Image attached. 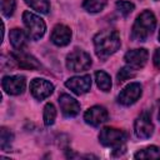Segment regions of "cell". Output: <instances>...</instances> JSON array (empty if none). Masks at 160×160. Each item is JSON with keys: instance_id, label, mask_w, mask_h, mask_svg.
<instances>
[{"instance_id": "cell-1", "label": "cell", "mask_w": 160, "mask_h": 160, "mask_svg": "<svg viewBox=\"0 0 160 160\" xmlns=\"http://www.w3.org/2000/svg\"><path fill=\"white\" fill-rule=\"evenodd\" d=\"M95 54L100 60H106L120 48V36L116 30L106 29L98 32L94 38Z\"/></svg>"}, {"instance_id": "cell-2", "label": "cell", "mask_w": 160, "mask_h": 160, "mask_svg": "<svg viewBox=\"0 0 160 160\" xmlns=\"http://www.w3.org/2000/svg\"><path fill=\"white\" fill-rule=\"evenodd\" d=\"M156 26V18L152 11L144 10L140 15H138L132 29H131V39L134 41H146V39L152 34Z\"/></svg>"}, {"instance_id": "cell-3", "label": "cell", "mask_w": 160, "mask_h": 160, "mask_svg": "<svg viewBox=\"0 0 160 160\" xmlns=\"http://www.w3.org/2000/svg\"><path fill=\"white\" fill-rule=\"evenodd\" d=\"M22 22H24V26L26 29V34H28L30 40L36 41L44 36L45 30H46V25L40 16H38L30 11H25L22 14Z\"/></svg>"}, {"instance_id": "cell-4", "label": "cell", "mask_w": 160, "mask_h": 160, "mask_svg": "<svg viewBox=\"0 0 160 160\" xmlns=\"http://www.w3.org/2000/svg\"><path fill=\"white\" fill-rule=\"evenodd\" d=\"M90 66H91V58L84 50L75 49L66 56V68L70 71L80 72L88 70Z\"/></svg>"}, {"instance_id": "cell-5", "label": "cell", "mask_w": 160, "mask_h": 160, "mask_svg": "<svg viewBox=\"0 0 160 160\" xmlns=\"http://www.w3.org/2000/svg\"><path fill=\"white\" fill-rule=\"evenodd\" d=\"M99 140L104 146L116 149V148L124 146V144L126 141V134H125V131H122L120 129L104 128V129H101V131L99 134Z\"/></svg>"}, {"instance_id": "cell-6", "label": "cell", "mask_w": 160, "mask_h": 160, "mask_svg": "<svg viewBox=\"0 0 160 160\" xmlns=\"http://www.w3.org/2000/svg\"><path fill=\"white\" fill-rule=\"evenodd\" d=\"M134 131L135 135L139 139H149L154 132V124L151 121V116L149 112L140 114L134 124Z\"/></svg>"}, {"instance_id": "cell-7", "label": "cell", "mask_w": 160, "mask_h": 160, "mask_svg": "<svg viewBox=\"0 0 160 160\" xmlns=\"http://www.w3.org/2000/svg\"><path fill=\"white\" fill-rule=\"evenodd\" d=\"M141 92L142 90L139 82H130L120 91L118 96V101L124 106H130L139 100V98L141 96Z\"/></svg>"}, {"instance_id": "cell-8", "label": "cell", "mask_w": 160, "mask_h": 160, "mask_svg": "<svg viewBox=\"0 0 160 160\" xmlns=\"http://www.w3.org/2000/svg\"><path fill=\"white\" fill-rule=\"evenodd\" d=\"M25 78L21 75H8L2 78L1 86L4 91L9 95H20L25 90Z\"/></svg>"}, {"instance_id": "cell-9", "label": "cell", "mask_w": 160, "mask_h": 160, "mask_svg": "<svg viewBox=\"0 0 160 160\" xmlns=\"http://www.w3.org/2000/svg\"><path fill=\"white\" fill-rule=\"evenodd\" d=\"M30 91L32 94V96L38 100H44L48 96H50L54 91V85L45 80V79H40L36 78L34 80H31L30 82Z\"/></svg>"}, {"instance_id": "cell-10", "label": "cell", "mask_w": 160, "mask_h": 160, "mask_svg": "<svg viewBox=\"0 0 160 160\" xmlns=\"http://www.w3.org/2000/svg\"><path fill=\"white\" fill-rule=\"evenodd\" d=\"M65 86L76 95H84L91 88V78L90 75L72 76L65 81Z\"/></svg>"}, {"instance_id": "cell-11", "label": "cell", "mask_w": 160, "mask_h": 160, "mask_svg": "<svg viewBox=\"0 0 160 160\" xmlns=\"http://www.w3.org/2000/svg\"><path fill=\"white\" fill-rule=\"evenodd\" d=\"M108 118H109V114H108L106 109L104 106H100V105L91 106L84 114L85 122L91 125V126H99V125L104 124L105 121H108Z\"/></svg>"}, {"instance_id": "cell-12", "label": "cell", "mask_w": 160, "mask_h": 160, "mask_svg": "<svg viewBox=\"0 0 160 160\" xmlns=\"http://www.w3.org/2000/svg\"><path fill=\"white\" fill-rule=\"evenodd\" d=\"M148 58H149V54H148L146 49H134V50H129L125 54L124 59L129 66L138 70V69H141L145 66Z\"/></svg>"}, {"instance_id": "cell-13", "label": "cell", "mask_w": 160, "mask_h": 160, "mask_svg": "<svg viewBox=\"0 0 160 160\" xmlns=\"http://www.w3.org/2000/svg\"><path fill=\"white\" fill-rule=\"evenodd\" d=\"M59 105L61 109V112L66 116V118H74L79 114L80 111V104L71 98L69 94H61L59 96Z\"/></svg>"}, {"instance_id": "cell-14", "label": "cell", "mask_w": 160, "mask_h": 160, "mask_svg": "<svg viewBox=\"0 0 160 160\" xmlns=\"http://www.w3.org/2000/svg\"><path fill=\"white\" fill-rule=\"evenodd\" d=\"M50 40L56 46L68 45L70 42V40H71V30H70V28H68L66 25H62V24H58L51 31Z\"/></svg>"}, {"instance_id": "cell-15", "label": "cell", "mask_w": 160, "mask_h": 160, "mask_svg": "<svg viewBox=\"0 0 160 160\" xmlns=\"http://www.w3.org/2000/svg\"><path fill=\"white\" fill-rule=\"evenodd\" d=\"M11 56L14 58V61H16V64L22 69L35 70L40 68V64L38 62V60L34 56L26 52H22V50H16V52H14Z\"/></svg>"}, {"instance_id": "cell-16", "label": "cell", "mask_w": 160, "mask_h": 160, "mask_svg": "<svg viewBox=\"0 0 160 160\" xmlns=\"http://www.w3.org/2000/svg\"><path fill=\"white\" fill-rule=\"evenodd\" d=\"M28 38H29L28 34L24 32L21 29H18V28L10 30V34H9L10 42H11L12 48L16 50H22V48L28 42Z\"/></svg>"}, {"instance_id": "cell-17", "label": "cell", "mask_w": 160, "mask_h": 160, "mask_svg": "<svg viewBox=\"0 0 160 160\" xmlns=\"http://www.w3.org/2000/svg\"><path fill=\"white\" fill-rule=\"evenodd\" d=\"M95 81H96V85H98V88L100 90H102L105 92L110 91L112 84H111V78H110L109 74H106L102 70L96 71V74H95Z\"/></svg>"}, {"instance_id": "cell-18", "label": "cell", "mask_w": 160, "mask_h": 160, "mask_svg": "<svg viewBox=\"0 0 160 160\" xmlns=\"http://www.w3.org/2000/svg\"><path fill=\"white\" fill-rule=\"evenodd\" d=\"M135 159H160V149L158 146H148L139 150L135 155Z\"/></svg>"}, {"instance_id": "cell-19", "label": "cell", "mask_w": 160, "mask_h": 160, "mask_svg": "<svg viewBox=\"0 0 160 160\" xmlns=\"http://www.w3.org/2000/svg\"><path fill=\"white\" fill-rule=\"evenodd\" d=\"M106 2H108V0H84L82 8L88 12L95 14V12H100L105 8Z\"/></svg>"}, {"instance_id": "cell-20", "label": "cell", "mask_w": 160, "mask_h": 160, "mask_svg": "<svg viewBox=\"0 0 160 160\" xmlns=\"http://www.w3.org/2000/svg\"><path fill=\"white\" fill-rule=\"evenodd\" d=\"M32 10L41 12V14H48L50 10V1L49 0H24Z\"/></svg>"}, {"instance_id": "cell-21", "label": "cell", "mask_w": 160, "mask_h": 160, "mask_svg": "<svg viewBox=\"0 0 160 160\" xmlns=\"http://www.w3.org/2000/svg\"><path fill=\"white\" fill-rule=\"evenodd\" d=\"M42 119H44V124L46 126H51L54 124V121L56 119V109H55V106L51 102H48L45 105Z\"/></svg>"}, {"instance_id": "cell-22", "label": "cell", "mask_w": 160, "mask_h": 160, "mask_svg": "<svg viewBox=\"0 0 160 160\" xmlns=\"http://www.w3.org/2000/svg\"><path fill=\"white\" fill-rule=\"evenodd\" d=\"M12 140H14L12 132L8 128H1V132H0V146H1V149L6 150L8 148H10Z\"/></svg>"}, {"instance_id": "cell-23", "label": "cell", "mask_w": 160, "mask_h": 160, "mask_svg": "<svg viewBox=\"0 0 160 160\" xmlns=\"http://www.w3.org/2000/svg\"><path fill=\"white\" fill-rule=\"evenodd\" d=\"M116 6V10L122 15V16H128L129 14L132 12V10L135 9V5L130 1H126V0H120V1H116L115 4Z\"/></svg>"}, {"instance_id": "cell-24", "label": "cell", "mask_w": 160, "mask_h": 160, "mask_svg": "<svg viewBox=\"0 0 160 160\" xmlns=\"http://www.w3.org/2000/svg\"><path fill=\"white\" fill-rule=\"evenodd\" d=\"M135 74H136V70H135V69H132V68L129 66V65H128V66H124V68H121L120 71L118 72V82H119V84H120V82H124L125 80L134 78Z\"/></svg>"}, {"instance_id": "cell-25", "label": "cell", "mask_w": 160, "mask_h": 160, "mask_svg": "<svg viewBox=\"0 0 160 160\" xmlns=\"http://www.w3.org/2000/svg\"><path fill=\"white\" fill-rule=\"evenodd\" d=\"M15 8H16V1L15 0H2L1 1V11H2V15L6 16V18L12 16V14L15 11Z\"/></svg>"}, {"instance_id": "cell-26", "label": "cell", "mask_w": 160, "mask_h": 160, "mask_svg": "<svg viewBox=\"0 0 160 160\" xmlns=\"http://www.w3.org/2000/svg\"><path fill=\"white\" fill-rule=\"evenodd\" d=\"M152 61H154V65H155V68L160 69V48L155 50V52H154V56H152Z\"/></svg>"}, {"instance_id": "cell-27", "label": "cell", "mask_w": 160, "mask_h": 160, "mask_svg": "<svg viewBox=\"0 0 160 160\" xmlns=\"http://www.w3.org/2000/svg\"><path fill=\"white\" fill-rule=\"evenodd\" d=\"M159 120H160V108H159Z\"/></svg>"}, {"instance_id": "cell-28", "label": "cell", "mask_w": 160, "mask_h": 160, "mask_svg": "<svg viewBox=\"0 0 160 160\" xmlns=\"http://www.w3.org/2000/svg\"><path fill=\"white\" fill-rule=\"evenodd\" d=\"M159 41H160V31H159Z\"/></svg>"}]
</instances>
